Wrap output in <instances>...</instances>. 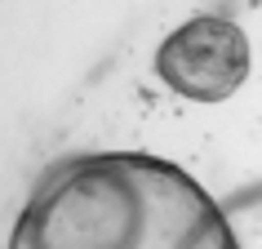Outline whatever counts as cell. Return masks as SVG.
<instances>
[{
	"instance_id": "cell-1",
	"label": "cell",
	"mask_w": 262,
	"mask_h": 249,
	"mask_svg": "<svg viewBox=\"0 0 262 249\" xmlns=\"http://www.w3.org/2000/svg\"><path fill=\"white\" fill-rule=\"evenodd\" d=\"M9 249H235L227 209L173 160L94 152L54 165Z\"/></svg>"
},
{
	"instance_id": "cell-2",
	"label": "cell",
	"mask_w": 262,
	"mask_h": 249,
	"mask_svg": "<svg viewBox=\"0 0 262 249\" xmlns=\"http://www.w3.org/2000/svg\"><path fill=\"white\" fill-rule=\"evenodd\" d=\"M156 71L173 94L191 102H222L249 76V36L231 18H191L160 40Z\"/></svg>"
},
{
	"instance_id": "cell-3",
	"label": "cell",
	"mask_w": 262,
	"mask_h": 249,
	"mask_svg": "<svg viewBox=\"0 0 262 249\" xmlns=\"http://www.w3.org/2000/svg\"><path fill=\"white\" fill-rule=\"evenodd\" d=\"M222 209H227V227L235 236V249H262V182L240 187Z\"/></svg>"
}]
</instances>
